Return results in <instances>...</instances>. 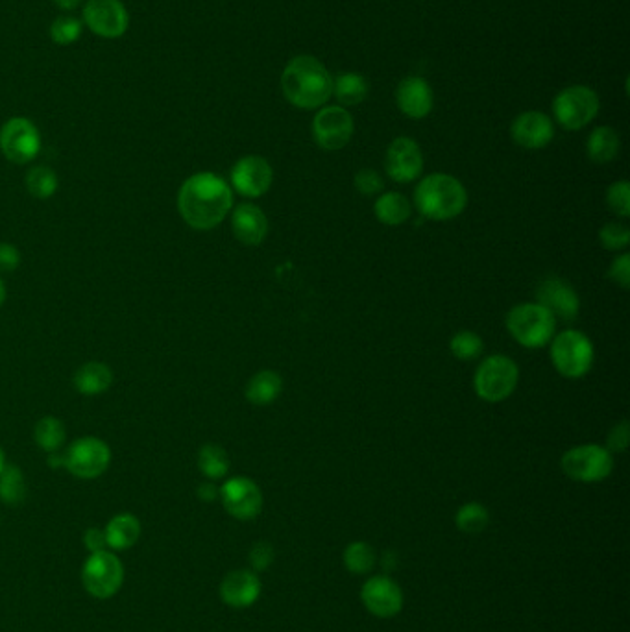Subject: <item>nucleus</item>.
<instances>
[{
	"mask_svg": "<svg viewBox=\"0 0 630 632\" xmlns=\"http://www.w3.org/2000/svg\"><path fill=\"white\" fill-rule=\"evenodd\" d=\"M364 608L379 620H390L398 616L403 608V590L387 573L372 575L361 588Z\"/></svg>",
	"mask_w": 630,
	"mask_h": 632,
	"instance_id": "nucleus-14",
	"label": "nucleus"
},
{
	"mask_svg": "<svg viewBox=\"0 0 630 632\" xmlns=\"http://www.w3.org/2000/svg\"><path fill=\"white\" fill-rule=\"evenodd\" d=\"M231 230L237 241L246 246H259L267 239L268 220L261 207L241 204L233 209Z\"/></svg>",
	"mask_w": 630,
	"mask_h": 632,
	"instance_id": "nucleus-22",
	"label": "nucleus"
},
{
	"mask_svg": "<svg viewBox=\"0 0 630 632\" xmlns=\"http://www.w3.org/2000/svg\"><path fill=\"white\" fill-rule=\"evenodd\" d=\"M82 23L98 37L117 39L126 34L130 15L121 0H87Z\"/></svg>",
	"mask_w": 630,
	"mask_h": 632,
	"instance_id": "nucleus-15",
	"label": "nucleus"
},
{
	"mask_svg": "<svg viewBox=\"0 0 630 632\" xmlns=\"http://www.w3.org/2000/svg\"><path fill=\"white\" fill-rule=\"evenodd\" d=\"M520 379L518 365L507 355H490L473 377V387L481 400L488 403H499L507 400L516 390Z\"/></svg>",
	"mask_w": 630,
	"mask_h": 632,
	"instance_id": "nucleus-6",
	"label": "nucleus"
},
{
	"mask_svg": "<svg viewBox=\"0 0 630 632\" xmlns=\"http://www.w3.org/2000/svg\"><path fill=\"white\" fill-rule=\"evenodd\" d=\"M606 204L619 217H630V183L627 180L612 183L606 191Z\"/></svg>",
	"mask_w": 630,
	"mask_h": 632,
	"instance_id": "nucleus-38",
	"label": "nucleus"
},
{
	"mask_svg": "<svg viewBox=\"0 0 630 632\" xmlns=\"http://www.w3.org/2000/svg\"><path fill=\"white\" fill-rule=\"evenodd\" d=\"M56 2V6L61 8V10H65V12H73L76 10L78 6H80V2L82 0H54Z\"/></svg>",
	"mask_w": 630,
	"mask_h": 632,
	"instance_id": "nucleus-47",
	"label": "nucleus"
},
{
	"mask_svg": "<svg viewBox=\"0 0 630 632\" xmlns=\"http://www.w3.org/2000/svg\"><path fill=\"white\" fill-rule=\"evenodd\" d=\"M608 278L618 283L621 289H629L630 287V256L629 254H621L616 257L610 268H608Z\"/></svg>",
	"mask_w": 630,
	"mask_h": 632,
	"instance_id": "nucleus-41",
	"label": "nucleus"
},
{
	"mask_svg": "<svg viewBox=\"0 0 630 632\" xmlns=\"http://www.w3.org/2000/svg\"><path fill=\"white\" fill-rule=\"evenodd\" d=\"M0 150L4 158L17 165L34 161L41 150V135L36 124L26 117H13L0 128Z\"/></svg>",
	"mask_w": 630,
	"mask_h": 632,
	"instance_id": "nucleus-10",
	"label": "nucleus"
},
{
	"mask_svg": "<svg viewBox=\"0 0 630 632\" xmlns=\"http://www.w3.org/2000/svg\"><path fill=\"white\" fill-rule=\"evenodd\" d=\"M113 383V372L108 365L91 361L80 366L74 374V387L84 396H97L110 389Z\"/></svg>",
	"mask_w": 630,
	"mask_h": 632,
	"instance_id": "nucleus-24",
	"label": "nucleus"
},
{
	"mask_svg": "<svg viewBox=\"0 0 630 632\" xmlns=\"http://www.w3.org/2000/svg\"><path fill=\"white\" fill-rule=\"evenodd\" d=\"M381 564L385 566L387 572H392V570L398 566V557H396L392 551H388V553H385L383 560H381Z\"/></svg>",
	"mask_w": 630,
	"mask_h": 632,
	"instance_id": "nucleus-46",
	"label": "nucleus"
},
{
	"mask_svg": "<svg viewBox=\"0 0 630 632\" xmlns=\"http://www.w3.org/2000/svg\"><path fill=\"white\" fill-rule=\"evenodd\" d=\"M198 498L202 499V501H207V503H211V501H215V499L219 498V488L215 487L213 483H202V485L198 487Z\"/></svg>",
	"mask_w": 630,
	"mask_h": 632,
	"instance_id": "nucleus-45",
	"label": "nucleus"
},
{
	"mask_svg": "<svg viewBox=\"0 0 630 632\" xmlns=\"http://www.w3.org/2000/svg\"><path fill=\"white\" fill-rule=\"evenodd\" d=\"M82 583L87 594L97 599H110L122 588L124 566L119 557L108 549L89 553L82 568Z\"/></svg>",
	"mask_w": 630,
	"mask_h": 632,
	"instance_id": "nucleus-9",
	"label": "nucleus"
},
{
	"mask_svg": "<svg viewBox=\"0 0 630 632\" xmlns=\"http://www.w3.org/2000/svg\"><path fill=\"white\" fill-rule=\"evenodd\" d=\"M549 344L551 361L560 376L566 379H581L592 370L595 359L594 344L581 331H560Z\"/></svg>",
	"mask_w": 630,
	"mask_h": 632,
	"instance_id": "nucleus-5",
	"label": "nucleus"
},
{
	"mask_svg": "<svg viewBox=\"0 0 630 632\" xmlns=\"http://www.w3.org/2000/svg\"><path fill=\"white\" fill-rule=\"evenodd\" d=\"M619 134L612 126H597L586 141V154L597 165H605L618 158Z\"/></svg>",
	"mask_w": 630,
	"mask_h": 632,
	"instance_id": "nucleus-26",
	"label": "nucleus"
},
{
	"mask_svg": "<svg viewBox=\"0 0 630 632\" xmlns=\"http://www.w3.org/2000/svg\"><path fill=\"white\" fill-rule=\"evenodd\" d=\"M233 207L230 183L213 172H198L187 178L178 193V209L194 230L217 228Z\"/></svg>",
	"mask_w": 630,
	"mask_h": 632,
	"instance_id": "nucleus-1",
	"label": "nucleus"
},
{
	"mask_svg": "<svg viewBox=\"0 0 630 632\" xmlns=\"http://www.w3.org/2000/svg\"><path fill=\"white\" fill-rule=\"evenodd\" d=\"M396 102H398V108L403 115L418 121V119L427 117L433 110L435 95H433V89L425 78L407 76L398 84Z\"/></svg>",
	"mask_w": 630,
	"mask_h": 632,
	"instance_id": "nucleus-20",
	"label": "nucleus"
},
{
	"mask_svg": "<svg viewBox=\"0 0 630 632\" xmlns=\"http://www.w3.org/2000/svg\"><path fill=\"white\" fill-rule=\"evenodd\" d=\"M374 213L385 226H401L411 219L412 206L409 198L401 193H385L374 204Z\"/></svg>",
	"mask_w": 630,
	"mask_h": 632,
	"instance_id": "nucleus-27",
	"label": "nucleus"
},
{
	"mask_svg": "<svg viewBox=\"0 0 630 632\" xmlns=\"http://www.w3.org/2000/svg\"><path fill=\"white\" fill-rule=\"evenodd\" d=\"M599 243L610 252L625 250L630 244L629 228L619 222H608L599 231Z\"/></svg>",
	"mask_w": 630,
	"mask_h": 632,
	"instance_id": "nucleus-37",
	"label": "nucleus"
},
{
	"mask_svg": "<svg viewBox=\"0 0 630 632\" xmlns=\"http://www.w3.org/2000/svg\"><path fill=\"white\" fill-rule=\"evenodd\" d=\"M21 263V254L13 244L0 243V272H13Z\"/></svg>",
	"mask_w": 630,
	"mask_h": 632,
	"instance_id": "nucleus-43",
	"label": "nucleus"
},
{
	"mask_svg": "<svg viewBox=\"0 0 630 632\" xmlns=\"http://www.w3.org/2000/svg\"><path fill=\"white\" fill-rule=\"evenodd\" d=\"M601 110V100L592 87L570 86L553 100V115L564 130L577 132L594 121Z\"/></svg>",
	"mask_w": 630,
	"mask_h": 632,
	"instance_id": "nucleus-7",
	"label": "nucleus"
},
{
	"mask_svg": "<svg viewBox=\"0 0 630 632\" xmlns=\"http://www.w3.org/2000/svg\"><path fill=\"white\" fill-rule=\"evenodd\" d=\"M261 579L254 570H233L220 583V599L231 608H248L261 596Z\"/></svg>",
	"mask_w": 630,
	"mask_h": 632,
	"instance_id": "nucleus-21",
	"label": "nucleus"
},
{
	"mask_svg": "<svg viewBox=\"0 0 630 632\" xmlns=\"http://www.w3.org/2000/svg\"><path fill=\"white\" fill-rule=\"evenodd\" d=\"M6 302V287H4V281L0 278V307Z\"/></svg>",
	"mask_w": 630,
	"mask_h": 632,
	"instance_id": "nucleus-48",
	"label": "nucleus"
},
{
	"mask_svg": "<svg viewBox=\"0 0 630 632\" xmlns=\"http://www.w3.org/2000/svg\"><path fill=\"white\" fill-rule=\"evenodd\" d=\"M274 180V172L267 159L244 156L231 169V185L239 195L259 198L265 195Z\"/></svg>",
	"mask_w": 630,
	"mask_h": 632,
	"instance_id": "nucleus-18",
	"label": "nucleus"
},
{
	"mask_svg": "<svg viewBox=\"0 0 630 632\" xmlns=\"http://www.w3.org/2000/svg\"><path fill=\"white\" fill-rule=\"evenodd\" d=\"M536 304L546 307L551 315L570 322L575 320L581 311L579 294L571 287L570 283L557 276H549L538 285L536 289Z\"/></svg>",
	"mask_w": 630,
	"mask_h": 632,
	"instance_id": "nucleus-17",
	"label": "nucleus"
},
{
	"mask_svg": "<svg viewBox=\"0 0 630 632\" xmlns=\"http://www.w3.org/2000/svg\"><path fill=\"white\" fill-rule=\"evenodd\" d=\"M368 82L364 76L357 73H342L333 80V95L337 97L340 106H357L368 97Z\"/></svg>",
	"mask_w": 630,
	"mask_h": 632,
	"instance_id": "nucleus-28",
	"label": "nucleus"
},
{
	"mask_svg": "<svg viewBox=\"0 0 630 632\" xmlns=\"http://www.w3.org/2000/svg\"><path fill=\"white\" fill-rule=\"evenodd\" d=\"M34 438L37 446L47 453H54L61 448L65 440V427L56 416H45L41 418L34 429Z\"/></svg>",
	"mask_w": 630,
	"mask_h": 632,
	"instance_id": "nucleus-33",
	"label": "nucleus"
},
{
	"mask_svg": "<svg viewBox=\"0 0 630 632\" xmlns=\"http://www.w3.org/2000/svg\"><path fill=\"white\" fill-rule=\"evenodd\" d=\"M108 547L113 551H126L134 547L141 536V522L130 512H122L111 518L104 529Z\"/></svg>",
	"mask_w": 630,
	"mask_h": 632,
	"instance_id": "nucleus-23",
	"label": "nucleus"
},
{
	"mask_svg": "<svg viewBox=\"0 0 630 632\" xmlns=\"http://www.w3.org/2000/svg\"><path fill=\"white\" fill-rule=\"evenodd\" d=\"M455 523H457V527L462 533L479 535V533L486 531V527L490 523V512H488L485 505H481L477 501H470V503H464L461 509L457 511Z\"/></svg>",
	"mask_w": 630,
	"mask_h": 632,
	"instance_id": "nucleus-31",
	"label": "nucleus"
},
{
	"mask_svg": "<svg viewBox=\"0 0 630 632\" xmlns=\"http://www.w3.org/2000/svg\"><path fill=\"white\" fill-rule=\"evenodd\" d=\"M510 137L521 148L540 150L553 141L555 124L542 111H523L512 122Z\"/></svg>",
	"mask_w": 630,
	"mask_h": 632,
	"instance_id": "nucleus-19",
	"label": "nucleus"
},
{
	"mask_svg": "<svg viewBox=\"0 0 630 632\" xmlns=\"http://www.w3.org/2000/svg\"><path fill=\"white\" fill-rule=\"evenodd\" d=\"M342 562H344V568L353 575H368L376 568V549L368 542L357 540L346 546L342 553Z\"/></svg>",
	"mask_w": 630,
	"mask_h": 632,
	"instance_id": "nucleus-29",
	"label": "nucleus"
},
{
	"mask_svg": "<svg viewBox=\"0 0 630 632\" xmlns=\"http://www.w3.org/2000/svg\"><path fill=\"white\" fill-rule=\"evenodd\" d=\"M110 462V446L97 437L78 438L65 453V468L78 479H97Z\"/></svg>",
	"mask_w": 630,
	"mask_h": 632,
	"instance_id": "nucleus-11",
	"label": "nucleus"
},
{
	"mask_svg": "<svg viewBox=\"0 0 630 632\" xmlns=\"http://www.w3.org/2000/svg\"><path fill=\"white\" fill-rule=\"evenodd\" d=\"M449 350L459 361H473L485 350V342L477 333L468 331V329H462V331L455 333L451 337Z\"/></svg>",
	"mask_w": 630,
	"mask_h": 632,
	"instance_id": "nucleus-35",
	"label": "nucleus"
},
{
	"mask_svg": "<svg viewBox=\"0 0 630 632\" xmlns=\"http://www.w3.org/2000/svg\"><path fill=\"white\" fill-rule=\"evenodd\" d=\"M353 185L363 196H376L385 189L383 178L374 169H361V171L357 172Z\"/></svg>",
	"mask_w": 630,
	"mask_h": 632,
	"instance_id": "nucleus-39",
	"label": "nucleus"
},
{
	"mask_svg": "<svg viewBox=\"0 0 630 632\" xmlns=\"http://www.w3.org/2000/svg\"><path fill=\"white\" fill-rule=\"evenodd\" d=\"M385 169L396 183L416 182L424 171V154L411 137H398L387 148Z\"/></svg>",
	"mask_w": 630,
	"mask_h": 632,
	"instance_id": "nucleus-16",
	"label": "nucleus"
},
{
	"mask_svg": "<svg viewBox=\"0 0 630 632\" xmlns=\"http://www.w3.org/2000/svg\"><path fill=\"white\" fill-rule=\"evenodd\" d=\"M414 204L425 219L451 220L464 211L468 193L464 185L449 174H429L416 185Z\"/></svg>",
	"mask_w": 630,
	"mask_h": 632,
	"instance_id": "nucleus-3",
	"label": "nucleus"
},
{
	"mask_svg": "<svg viewBox=\"0 0 630 632\" xmlns=\"http://www.w3.org/2000/svg\"><path fill=\"white\" fill-rule=\"evenodd\" d=\"M6 466V459H4V451L0 448V470Z\"/></svg>",
	"mask_w": 630,
	"mask_h": 632,
	"instance_id": "nucleus-49",
	"label": "nucleus"
},
{
	"mask_svg": "<svg viewBox=\"0 0 630 632\" xmlns=\"http://www.w3.org/2000/svg\"><path fill=\"white\" fill-rule=\"evenodd\" d=\"M283 390V381L278 372L272 370H261L257 372L246 385V400L257 405V407H267L272 402H276Z\"/></svg>",
	"mask_w": 630,
	"mask_h": 632,
	"instance_id": "nucleus-25",
	"label": "nucleus"
},
{
	"mask_svg": "<svg viewBox=\"0 0 630 632\" xmlns=\"http://www.w3.org/2000/svg\"><path fill=\"white\" fill-rule=\"evenodd\" d=\"M507 329L523 348H544L557 335V318L540 304H520L507 315Z\"/></svg>",
	"mask_w": 630,
	"mask_h": 632,
	"instance_id": "nucleus-4",
	"label": "nucleus"
},
{
	"mask_svg": "<svg viewBox=\"0 0 630 632\" xmlns=\"http://www.w3.org/2000/svg\"><path fill=\"white\" fill-rule=\"evenodd\" d=\"M25 498L26 483L23 472L17 466L6 464L0 470V499L8 505H21Z\"/></svg>",
	"mask_w": 630,
	"mask_h": 632,
	"instance_id": "nucleus-32",
	"label": "nucleus"
},
{
	"mask_svg": "<svg viewBox=\"0 0 630 632\" xmlns=\"http://www.w3.org/2000/svg\"><path fill=\"white\" fill-rule=\"evenodd\" d=\"M219 498L230 516L250 522L263 511V492L248 477H231L219 488Z\"/></svg>",
	"mask_w": 630,
	"mask_h": 632,
	"instance_id": "nucleus-13",
	"label": "nucleus"
},
{
	"mask_svg": "<svg viewBox=\"0 0 630 632\" xmlns=\"http://www.w3.org/2000/svg\"><path fill=\"white\" fill-rule=\"evenodd\" d=\"M630 429L629 422L623 420L618 426L612 427L608 440H606V450L610 453H623L629 448Z\"/></svg>",
	"mask_w": 630,
	"mask_h": 632,
	"instance_id": "nucleus-42",
	"label": "nucleus"
},
{
	"mask_svg": "<svg viewBox=\"0 0 630 632\" xmlns=\"http://www.w3.org/2000/svg\"><path fill=\"white\" fill-rule=\"evenodd\" d=\"M82 32H84V23L69 15H61L50 25V39L60 47H69L76 43L82 37Z\"/></svg>",
	"mask_w": 630,
	"mask_h": 632,
	"instance_id": "nucleus-36",
	"label": "nucleus"
},
{
	"mask_svg": "<svg viewBox=\"0 0 630 632\" xmlns=\"http://www.w3.org/2000/svg\"><path fill=\"white\" fill-rule=\"evenodd\" d=\"M353 117L342 106H322L313 119V137L316 145L329 152L340 150L352 141Z\"/></svg>",
	"mask_w": 630,
	"mask_h": 632,
	"instance_id": "nucleus-12",
	"label": "nucleus"
},
{
	"mask_svg": "<svg viewBox=\"0 0 630 632\" xmlns=\"http://www.w3.org/2000/svg\"><path fill=\"white\" fill-rule=\"evenodd\" d=\"M26 189L39 200H47L58 189V176L49 167H34L26 172Z\"/></svg>",
	"mask_w": 630,
	"mask_h": 632,
	"instance_id": "nucleus-34",
	"label": "nucleus"
},
{
	"mask_svg": "<svg viewBox=\"0 0 630 632\" xmlns=\"http://www.w3.org/2000/svg\"><path fill=\"white\" fill-rule=\"evenodd\" d=\"M85 549L89 553H98V551H104L108 549V540H106V533L98 527H91L87 529L84 535Z\"/></svg>",
	"mask_w": 630,
	"mask_h": 632,
	"instance_id": "nucleus-44",
	"label": "nucleus"
},
{
	"mask_svg": "<svg viewBox=\"0 0 630 632\" xmlns=\"http://www.w3.org/2000/svg\"><path fill=\"white\" fill-rule=\"evenodd\" d=\"M283 95L300 110H318L333 97V76L315 56L292 58L281 74Z\"/></svg>",
	"mask_w": 630,
	"mask_h": 632,
	"instance_id": "nucleus-2",
	"label": "nucleus"
},
{
	"mask_svg": "<svg viewBox=\"0 0 630 632\" xmlns=\"http://www.w3.org/2000/svg\"><path fill=\"white\" fill-rule=\"evenodd\" d=\"M274 557H276V551H274L272 544H268V542H257V544L250 549V564H252V570H254L255 573L265 572V570H268V568L272 566Z\"/></svg>",
	"mask_w": 630,
	"mask_h": 632,
	"instance_id": "nucleus-40",
	"label": "nucleus"
},
{
	"mask_svg": "<svg viewBox=\"0 0 630 632\" xmlns=\"http://www.w3.org/2000/svg\"><path fill=\"white\" fill-rule=\"evenodd\" d=\"M564 474L579 483H601L614 470L612 453L599 444L575 446L562 455Z\"/></svg>",
	"mask_w": 630,
	"mask_h": 632,
	"instance_id": "nucleus-8",
	"label": "nucleus"
},
{
	"mask_svg": "<svg viewBox=\"0 0 630 632\" xmlns=\"http://www.w3.org/2000/svg\"><path fill=\"white\" fill-rule=\"evenodd\" d=\"M198 468L211 481H219L230 472V457L222 446L206 444L198 453Z\"/></svg>",
	"mask_w": 630,
	"mask_h": 632,
	"instance_id": "nucleus-30",
	"label": "nucleus"
}]
</instances>
